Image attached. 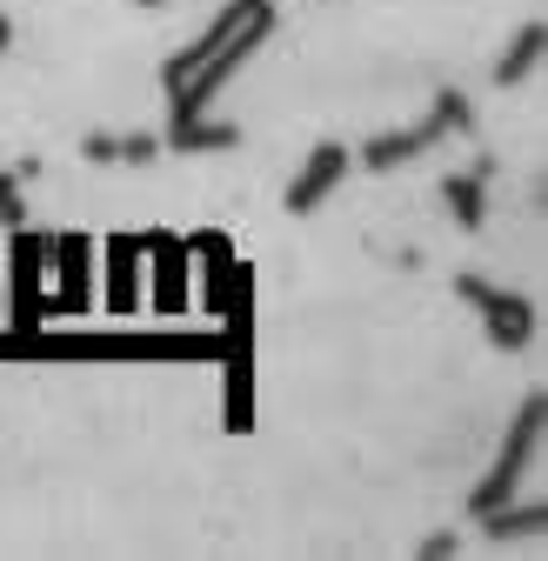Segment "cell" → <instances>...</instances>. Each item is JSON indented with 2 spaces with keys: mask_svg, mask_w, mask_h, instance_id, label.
Masks as SVG:
<instances>
[{
  "mask_svg": "<svg viewBox=\"0 0 548 561\" xmlns=\"http://www.w3.org/2000/svg\"><path fill=\"white\" fill-rule=\"evenodd\" d=\"M274 27V0H228V8L201 27L181 54L161 60V101H168V121H187V114H208L215 94L235 81V67L267 41Z\"/></svg>",
  "mask_w": 548,
  "mask_h": 561,
  "instance_id": "1",
  "label": "cell"
},
{
  "mask_svg": "<svg viewBox=\"0 0 548 561\" xmlns=\"http://www.w3.org/2000/svg\"><path fill=\"white\" fill-rule=\"evenodd\" d=\"M541 435H548V394L535 388V394L515 408V421H509L495 468L468 488V522H482L489 508H502V502H515V495H522V481H528V468H535V455H541Z\"/></svg>",
  "mask_w": 548,
  "mask_h": 561,
  "instance_id": "2",
  "label": "cell"
},
{
  "mask_svg": "<svg viewBox=\"0 0 548 561\" xmlns=\"http://www.w3.org/2000/svg\"><path fill=\"white\" fill-rule=\"evenodd\" d=\"M8 288H0V308H8L14 334H41L47 321V234H34L27 221L8 228Z\"/></svg>",
  "mask_w": 548,
  "mask_h": 561,
  "instance_id": "3",
  "label": "cell"
},
{
  "mask_svg": "<svg viewBox=\"0 0 548 561\" xmlns=\"http://www.w3.org/2000/svg\"><path fill=\"white\" fill-rule=\"evenodd\" d=\"M94 308V234L60 228L47 234V314H88Z\"/></svg>",
  "mask_w": 548,
  "mask_h": 561,
  "instance_id": "4",
  "label": "cell"
},
{
  "mask_svg": "<svg viewBox=\"0 0 548 561\" xmlns=\"http://www.w3.org/2000/svg\"><path fill=\"white\" fill-rule=\"evenodd\" d=\"M141 301H155L168 321L194 308V267H187V241L168 228L141 234Z\"/></svg>",
  "mask_w": 548,
  "mask_h": 561,
  "instance_id": "5",
  "label": "cell"
},
{
  "mask_svg": "<svg viewBox=\"0 0 548 561\" xmlns=\"http://www.w3.org/2000/svg\"><path fill=\"white\" fill-rule=\"evenodd\" d=\"M455 295L482 314V334L502 347V355H515V347L535 341V301H528V295L495 288V280H482V274H455Z\"/></svg>",
  "mask_w": 548,
  "mask_h": 561,
  "instance_id": "6",
  "label": "cell"
},
{
  "mask_svg": "<svg viewBox=\"0 0 548 561\" xmlns=\"http://www.w3.org/2000/svg\"><path fill=\"white\" fill-rule=\"evenodd\" d=\"M94 295H107V314L141 308V234L94 241Z\"/></svg>",
  "mask_w": 548,
  "mask_h": 561,
  "instance_id": "7",
  "label": "cell"
},
{
  "mask_svg": "<svg viewBox=\"0 0 548 561\" xmlns=\"http://www.w3.org/2000/svg\"><path fill=\"white\" fill-rule=\"evenodd\" d=\"M341 174H349V148H341V140H321V148L301 161V174L288 181V215H315V207L341 187Z\"/></svg>",
  "mask_w": 548,
  "mask_h": 561,
  "instance_id": "8",
  "label": "cell"
},
{
  "mask_svg": "<svg viewBox=\"0 0 548 561\" xmlns=\"http://www.w3.org/2000/svg\"><path fill=\"white\" fill-rule=\"evenodd\" d=\"M489 154L475 161V168H455V174H442V201H448V215H455V228L461 234H482V221H489Z\"/></svg>",
  "mask_w": 548,
  "mask_h": 561,
  "instance_id": "9",
  "label": "cell"
},
{
  "mask_svg": "<svg viewBox=\"0 0 548 561\" xmlns=\"http://www.w3.org/2000/svg\"><path fill=\"white\" fill-rule=\"evenodd\" d=\"M435 140H448V134H442V121L429 114V121H415V127H401V134H375L368 148H362V161H368L375 174H395V168H408V161H415V154H429Z\"/></svg>",
  "mask_w": 548,
  "mask_h": 561,
  "instance_id": "10",
  "label": "cell"
},
{
  "mask_svg": "<svg viewBox=\"0 0 548 561\" xmlns=\"http://www.w3.org/2000/svg\"><path fill=\"white\" fill-rule=\"evenodd\" d=\"M475 528H482V541H495V548H515V541H541L548 535V502L535 495V502H502V508H489L482 522H475Z\"/></svg>",
  "mask_w": 548,
  "mask_h": 561,
  "instance_id": "11",
  "label": "cell"
},
{
  "mask_svg": "<svg viewBox=\"0 0 548 561\" xmlns=\"http://www.w3.org/2000/svg\"><path fill=\"white\" fill-rule=\"evenodd\" d=\"M541 54H548V21H522L515 41H509L502 60H495V88H522L535 67H541Z\"/></svg>",
  "mask_w": 548,
  "mask_h": 561,
  "instance_id": "12",
  "label": "cell"
},
{
  "mask_svg": "<svg viewBox=\"0 0 548 561\" xmlns=\"http://www.w3.org/2000/svg\"><path fill=\"white\" fill-rule=\"evenodd\" d=\"M254 421V355H248V328H228V428Z\"/></svg>",
  "mask_w": 548,
  "mask_h": 561,
  "instance_id": "13",
  "label": "cell"
},
{
  "mask_svg": "<svg viewBox=\"0 0 548 561\" xmlns=\"http://www.w3.org/2000/svg\"><path fill=\"white\" fill-rule=\"evenodd\" d=\"M168 148L174 154H228V148H241V127L235 121H208V114H187V121L168 127Z\"/></svg>",
  "mask_w": 548,
  "mask_h": 561,
  "instance_id": "14",
  "label": "cell"
},
{
  "mask_svg": "<svg viewBox=\"0 0 548 561\" xmlns=\"http://www.w3.org/2000/svg\"><path fill=\"white\" fill-rule=\"evenodd\" d=\"M429 114H435V121H442V134H468V127H475V114H468V101H461V94H455V88H442V94H435V107H429Z\"/></svg>",
  "mask_w": 548,
  "mask_h": 561,
  "instance_id": "15",
  "label": "cell"
},
{
  "mask_svg": "<svg viewBox=\"0 0 548 561\" xmlns=\"http://www.w3.org/2000/svg\"><path fill=\"white\" fill-rule=\"evenodd\" d=\"M27 221V201H21V174L0 168V228H21Z\"/></svg>",
  "mask_w": 548,
  "mask_h": 561,
  "instance_id": "16",
  "label": "cell"
},
{
  "mask_svg": "<svg viewBox=\"0 0 548 561\" xmlns=\"http://www.w3.org/2000/svg\"><path fill=\"white\" fill-rule=\"evenodd\" d=\"M81 161L114 168V161H121V134H88V140H81Z\"/></svg>",
  "mask_w": 548,
  "mask_h": 561,
  "instance_id": "17",
  "label": "cell"
},
{
  "mask_svg": "<svg viewBox=\"0 0 548 561\" xmlns=\"http://www.w3.org/2000/svg\"><path fill=\"white\" fill-rule=\"evenodd\" d=\"M455 548H461V535H455V528H435V535H422V548H415V554H422V561H448Z\"/></svg>",
  "mask_w": 548,
  "mask_h": 561,
  "instance_id": "18",
  "label": "cell"
},
{
  "mask_svg": "<svg viewBox=\"0 0 548 561\" xmlns=\"http://www.w3.org/2000/svg\"><path fill=\"white\" fill-rule=\"evenodd\" d=\"M155 154H161V140H155V134H127V140H121V161H134V168H148Z\"/></svg>",
  "mask_w": 548,
  "mask_h": 561,
  "instance_id": "19",
  "label": "cell"
},
{
  "mask_svg": "<svg viewBox=\"0 0 548 561\" xmlns=\"http://www.w3.org/2000/svg\"><path fill=\"white\" fill-rule=\"evenodd\" d=\"M8 47H14V21H8V14H0V54H8Z\"/></svg>",
  "mask_w": 548,
  "mask_h": 561,
  "instance_id": "20",
  "label": "cell"
},
{
  "mask_svg": "<svg viewBox=\"0 0 548 561\" xmlns=\"http://www.w3.org/2000/svg\"><path fill=\"white\" fill-rule=\"evenodd\" d=\"M141 8H168V0H141Z\"/></svg>",
  "mask_w": 548,
  "mask_h": 561,
  "instance_id": "21",
  "label": "cell"
}]
</instances>
